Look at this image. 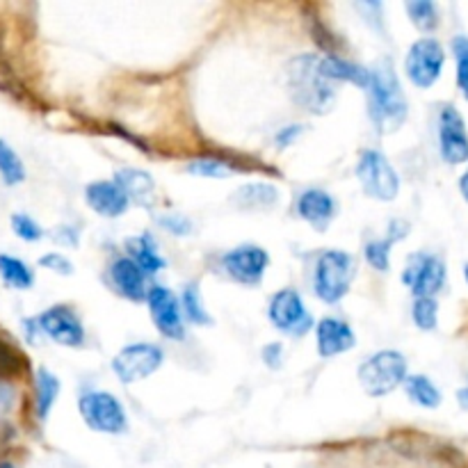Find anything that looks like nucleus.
Listing matches in <instances>:
<instances>
[{
  "label": "nucleus",
  "mask_w": 468,
  "mask_h": 468,
  "mask_svg": "<svg viewBox=\"0 0 468 468\" xmlns=\"http://www.w3.org/2000/svg\"><path fill=\"white\" fill-rule=\"evenodd\" d=\"M368 105L370 117L379 133H393L407 119V99L396 78V69L388 59L379 62L370 71Z\"/></svg>",
  "instance_id": "nucleus-1"
},
{
  "label": "nucleus",
  "mask_w": 468,
  "mask_h": 468,
  "mask_svg": "<svg viewBox=\"0 0 468 468\" xmlns=\"http://www.w3.org/2000/svg\"><path fill=\"white\" fill-rule=\"evenodd\" d=\"M288 82L302 108L323 114L334 105V90L320 73V59L315 55H300L292 59L288 67Z\"/></svg>",
  "instance_id": "nucleus-2"
},
{
  "label": "nucleus",
  "mask_w": 468,
  "mask_h": 468,
  "mask_svg": "<svg viewBox=\"0 0 468 468\" xmlns=\"http://www.w3.org/2000/svg\"><path fill=\"white\" fill-rule=\"evenodd\" d=\"M359 379L368 396H387L407 379V359L400 352H378L361 366Z\"/></svg>",
  "instance_id": "nucleus-3"
},
{
  "label": "nucleus",
  "mask_w": 468,
  "mask_h": 468,
  "mask_svg": "<svg viewBox=\"0 0 468 468\" xmlns=\"http://www.w3.org/2000/svg\"><path fill=\"white\" fill-rule=\"evenodd\" d=\"M355 272L352 256L346 251H327L315 268V292L324 302H338L347 292Z\"/></svg>",
  "instance_id": "nucleus-4"
},
{
  "label": "nucleus",
  "mask_w": 468,
  "mask_h": 468,
  "mask_svg": "<svg viewBox=\"0 0 468 468\" xmlns=\"http://www.w3.org/2000/svg\"><path fill=\"white\" fill-rule=\"evenodd\" d=\"M356 176H359L366 195L379 201H393L400 190V178H398L396 169L378 151H364L359 165H356Z\"/></svg>",
  "instance_id": "nucleus-5"
},
{
  "label": "nucleus",
  "mask_w": 468,
  "mask_h": 468,
  "mask_svg": "<svg viewBox=\"0 0 468 468\" xmlns=\"http://www.w3.org/2000/svg\"><path fill=\"white\" fill-rule=\"evenodd\" d=\"M80 414L85 423L96 432L117 434L126 428V416L117 398L110 393L94 391L80 398Z\"/></svg>",
  "instance_id": "nucleus-6"
},
{
  "label": "nucleus",
  "mask_w": 468,
  "mask_h": 468,
  "mask_svg": "<svg viewBox=\"0 0 468 468\" xmlns=\"http://www.w3.org/2000/svg\"><path fill=\"white\" fill-rule=\"evenodd\" d=\"M163 364V352L160 347L151 346V343H137V346L126 347L119 352L112 359V370L122 382L131 384L137 379L149 378L151 373L160 368Z\"/></svg>",
  "instance_id": "nucleus-7"
},
{
  "label": "nucleus",
  "mask_w": 468,
  "mask_h": 468,
  "mask_svg": "<svg viewBox=\"0 0 468 468\" xmlns=\"http://www.w3.org/2000/svg\"><path fill=\"white\" fill-rule=\"evenodd\" d=\"M443 59L446 55L437 39H419L407 55V76L419 87L434 85L441 76Z\"/></svg>",
  "instance_id": "nucleus-8"
},
{
  "label": "nucleus",
  "mask_w": 468,
  "mask_h": 468,
  "mask_svg": "<svg viewBox=\"0 0 468 468\" xmlns=\"http://www.w3.org/2000/svg\"><path fill=\"white\" fill-rule=\"evenodd\" d=\"M439 142H441V155L452 165L468 160V133L462 114L455 108H443L439 117Z\"/></svg>",
  "instance_id": "nucleus-9"
},
{
  "label": "nucleus",
  "mask_w": 468,
  "mask_h": 468,
  "mask_svg": "<svg viewBox=\"0 0 468 468\" xmlns=\"http://www.w3.org/2000/svg\"><path fill=\"white\" fill-rule=\"evenodd\" d=\"M37 324H39V329L46 336H50L55 343H59V346L76 347L80 346L82 338H85L80 320H78L76 314H73L71 309H67V306H53V309H48L46 314L39 315Z\"/></svg>",
  "instance_id": "nucleus-10"
},
{
  "label": "nucleus",
  "mask_w": 468,
  "mask_h": 468,
  "mask_svg": "<svg viewBox=\"0 0 468 468\" xmlns=\"http://www.w3.org/2000/svg\"><path fill=\"white\" fill-rule=\"evenodd\" d=\"M405 282L414 286L419 297H432L446 282V265L437 256H414L405 270Z\"/></svg>",
  "instance_id": "nucleus-11"
},
{
  "label": "nucleus",
  "mask_w": 468,
  "mask_h": 468,
  "mask_svg": "<svg viewBox=\"0 0 468 468\" xmlns=\"http://www.w3.org/2000/svg\"><path fill=\"white\" fill-rule=\"evenodd\" d=\"M270 318L282 332L304 334L311 327V315L306 314L300 295L295 291H282L270 304Z\"/></svg>",
  "instance_id": "nucleus-12"
},
{
  "label": "nucleus",
  "mask_w": 468,
  "mask_h": 468,
  "mask_svg": "<svg viewBox=\"0 0 468 468\" xmlns=\"http://www.w3.org/2000/svg\"><path fill=\"white\" fill-rule=\"evenodd\" d=\"M268 268V254L261 247H238L224 256V270L240 283H259Z\"/></svg>",
  "instance_id": "nucleus-13"
},
{
  "label": "nucleus",
  "mask_w": 468,
  "mask_h": 468,
  "mask_svg": "<svg viewBox=\"0 0 468 468\" xmlns=\"http://www.w3.org/2000/svg\"><path fill=\"white\" fill-rule=\"evenodd\" d=\"M149 306L151 318H154L155 327L169 338H183V320H181V306H178L176 297L167 291V288H151L149 291Z\"/></svg>",
  "instance_id": "nucleus-14"
},
{
  "label": "nucleus",
  "mask_w": 468,
  "mask_h": 468,
  "mask_svg": "<svg viewBox=\"0 0 468 468\" xmlns=\"http://www.w3.org/2000/svg\"><path fill=\"white\" fill-rule=\"evenodd\" d=\"M85 197L87 204H90L96 213L105 215V218H117V215H122L128 206V197L123 195V190L117 183H91V186L87 187Z\"/></svg>",
  "instance_id": "nucleus-15"
},
{
  "label": "nucleus",
  "mask_w": 468,
  "mask_h": 468,
  "mask_svg": "<svg viewBox=\"0 0 468 468\" xmlns=\"http://www.w3.org/2000/svg\"><path fill=\"white\" fill-rule=\"evenodd\" d=\"M355 346V334L346 323L336 318H324L318 324V347L323 356L341 355Z\"/></svg>",
  "instance_id": "nucleus-16"
},
{
  "label": "nucleus",
  "mask_w": 468,
  "mask_h": 468,
  "mask_svg": "<svg viewBox=\"0 0 468 468\" xmlns=\"http://www.w3.org/2000/svg\"><path fill=\"white\" fill-rule=\"evenodd\" d=\"M300 215L306 219V222L314 224L315 229H327L329 219L334 215V199L323 190H306L304 195L300 197Z\"/></svg>",
  "instance_id": "nucleus-17"
},
{
  "label": "nucleus",
  "mask_w": 468,
  "mask_h": 468,
  "mask_svg": "<svg viewBox=\"0 0 468 468\" xmlns=\"http://www.w3.org/2000/svg\"><path fill=\"white\" fill-rule=\"evenodd\" d=\"M112 274L114 286L119 288V292L131 300H144V277L146 274L133 263L131 259H119L117 263L110 270Z\"/></svg>",
  "instance_id": "nucleus-18"
},
{
  "label": "nucleus",
  "mask_w": 468,
  "mask_h": 468,
  "mask_svg": "<svg viewBox=\"0 0 468 468\" xmlns=\"http://www.w3.org/2000/svg\"><path fill=\"white\" fill-rule=\"evenodd\" d=\"M117 186L122 187L128 199L137 201V204H151V197H154L155 190L154 178L146 172H140V169H122V172H117Z\"/></svg>",
  "instance_id": "nucleus-19"
},
{
  "label": "nucleus",
  "mask_w": 468,
  "mask_h": 468,
  "mask_svg": "<svg viewBox=\"0 0 468 468\" xmlns=\"http://www.w3.org/2000/svg\"><path fill=\"white\" fill-rule=\"evenodd\" d=\"M320 73H323L327 80H334V78H336V80H350L355 82V85L368 90L370 71H366V69L356 67V64L352 62H346V59L341 58H334V55H329L327 59H320Z\"/></svg>",
  "instance_id": "nucleus-20"
},
{
  "label": "nucleus",
  "mask_w": 468,
  "mask_h": 468,
  "mask_svg": "<svg viewBox=\"0 0 468 468\" xmlns=\"http://www.w3.org/2000/svg\"><path fill=\"white\" fill-rule=\"evenodd\" d=\"M279 199V192L274 190L268 183H250V186H242L240 190L233 195V204L240 206V208H272Z\"/></svg>",
  "instance_id": "nucleus-21"
},
{
  "label": "nucleus",
  "mask_w": 468,
  "mask_h": 468,
  "mask_svg": "<svg viewBox=\"0 0 468 468\" xmlns=\"http://www.w3.org/2000/svg\"><path fill=\"white\" fill-rule=\"evenodd\" d=\"M59 393V382L53 373H48L46 368H39L35 375V405H37V416L39 420L48 419V411L53 410L55 400H58Z\"/></svg>",
  "instance_id": "nucleus-22"
},
{
  "label": "nucleus",
  "mask_w": 468,
  "mask_h": 468,
  "mask_svg": "<svg viewBox=\"0 0 468 468\" xmlns=\"http://www.w3.org/2000/svg\"><path fill=\"white\" fill-rule=\"evenodd\" d=\"M126 250L131 251L133 263H135L144 274L158 272V270L165 265V261L160 259L158 251H155V245L154 240H151V236L133 238V240L126 242Z\"/></svg>",
  "instance_id": "nucleus-23"
},
{
  "label": "nucleus",
  "mask_w": 468,
  "mask_h": 468,
  "mask_svg": "<svg viewBox=\"0 0 468 468\" xmlns=\"http://www.w3.org/2000/svg\"><path fill=\"white\" fill-rule=\"evenodd\" d=\"M0 277L12 288H30L32 282H35L30 268L23 261L7 254H0Z\"/></svg>",
  "instance_id": "nucleus-24"
},
{
  "label": "nucleus",
  "mask_w": 468,
  "mask_h": 468,
  "mask_svg": "<svg viewBox=\"0 0 468 468\" xmlns=\"http://www.w3.org/2000/svg\"><path fill=\"white\" fill-rule=\"evenodd\" d=\"M405 387L411 400L419 402V405L430 407V410H432V407H439V402H441V393H439L437 387H434L428 378H423V375H414V378H410Z\"/></svg>",
  "instance_id": "nucleus-25"
},
{
  "label": "nucleus",
  "mask_w": 468,
  "mask_h": 468,
  "mask_svg": "<svg viewBox=\"0 0 468 468\" xmlns=\"http://www.w3.org/2000/svg\"><path fill=\"white\" fill-rule=\"evenodd\" d=\"M0 176H3V181L7 186H16V183H21L26 178V169H23L21 158L3 140H0Z\"/></svg>",
  "instance_id": "nucleus-26"
},
{
  "label": "nucleus",
  "mask_w": 468,
  "mask_h": 468,
  "mask_svg": "<svg viewBox=\"0 0 468 468\" xmlns=\"http://www.w3.org/2000/svg\"><path fill=\"white\" fill-rule=\"evenodd\" d=\"M398 227L400 224H393L391 227V236H388V240H379V242H370L368 247H366V259H368V263L373 265L375 270H388V250H391L393 240L398 238Z\"/></svg>",
  "instance_id": "nucleus-27"
},
{
  "label": "nucleus",
  "mask_w": 468,
  "mask_h": 468,
  "mask_svg": "<svg viewBox=\"0 0 468 468\" xmlns=\"http://www.w3.org/2000/svg\"><path fill=\"white\" fill-rule=\"evenodd\" d=\"M407 9H410L411 21H414L420 30H432V27H437L439 14L434 3H430V0H414V3L407 5Z\"/></svg>",
  "instance_id": "nucleus-28"
},
{
  "label": "nucleus",
  "mask_w": 468,
  "mask_h": 468,
  "mask_svg": "<svg viewBox=\"0 0 468 468\" xmlns=\"http://www.w3.org/2000/svg\"><path fill=\"white\" fill-rule=\"evenodd\" d=\"M437 302L432 297H419L414 304V323L425 332H432L437 327Z\"/></svg>",
  "instance_id": "nucleus-29"
},
{
  "label": "nucleus",
  "mask_w": 468,
  "mask_h": 468,
  "mask_svg": "<svg viewBox=\"0 0 468 468\" xmlns=\"http://www.w3.org/2000/svg\"><path fill=\"white\" fill-rule=\"evenodd\" d=\"M23 356L12 346L0 341V378H14L23 370Z\"/></svg>",
  "instance_id": "nucleus-30"
},
{
  "label": "nucleus",
  "mask_w": 468,
  "mask_h": 468,
  "mask_svg": "<svg viewBox=\"0 0 468 468\" xmlns=\"http://www.w3.org/2000/svg\"><path fill=\"white\" fill-rule=\"evenodd\" d=\"M452 48L457 55V82H460V90L464 91L468 99V39L466 37H457L452 41Z\"/></svg>",
  "instance_id": "nucleus-31"
},
{
  "label": "nucleus",
  "mask_w": 468,
  "mask_h": 468,
  "mask_svg": "<svg viewBox=\"0 0 468 468\" xmlns=\"http://www.w3.org/2000/svg\"><path fill=\"white\" fill-rule=\"evenodd\" d=\"M12 229L14 233L26 242H37L41 238L39 224H37L32 218H27V215H21V213L12 215Z\"/></svg>",
  "instance_id": "nucleus-32"
},
{
  "label": "nucleus",
  "mask_w": 468,
  "mask_h": 468,
  "mask_svg": "<svg viewBox=\"0 0 468 468\" xmlns=\"http://www.w3.org/2000/svg\"><path fill=\"white\" fill-rule=\"evenodd\" d=\"M183 309L187 311L190 320H195V323H199V324L210 323L208 314H206L204 306H201L199 292H197L195 286H187L186 292H183Z\"/></svg>",
  "instance_id": "nucleus-33"
},
{
  "label": "nucleus",
  "mask_w": 468,
  "mask_h": 468,
  "mask_svg": "<svg viewBox=\"0 0 468 468\" xmlns=\"http://www.w3.org/2000/svg\"><path fill=\"white\" fill-rule=\"evenodd\" d=\"M190 172L199 174V176H227L229 167L219 163V160L201 158V160H192Z\"/></svg>",
  "instance_id": "nucleus-34"
},
{
  "label": "nucleus",
  "mask_w": 468,
  "mask_h": 468,
  "mask_svg": "<svg viewBox=\"0 0 468 468\" xmlns=\"http://www.w3.org/2000/svg\"><path fill=\"white\" fill-rule=\"evenodd\" d=\"M39 265H41V268H48V270H53V272H59V274H71L73 272V265L59 254H46L44 259L39 261Z\"/></svg>",
  "instance_id": "nucleus-35"
},
{
  "label": "nucleus",
  "mask_w": 468,
  "mask_h": 468,
  "mask_svg": "<svg viewBox=\"0 0 468 468\" xmlns=\"http://www.w3.org/2000/svg\"><path fill=\"white\" fill-rule=\"evenodd\" d=\"M160 224H163L165 229H169L172 233H176V236H183V233L190 231V222L183 218H174V215H165V218H160Z\"/></svg>",
  "instance_id": "nucleus-36"
},
{
  "label": "nucleus",
  "mask_w": 468,
  "mask_h": 468,
  "mask_svg": "<svg viewBox=\"0 0 468 468\" xmlns=\"http://www.w3.org/2000/svg\"><path fill=\"white\" fill-rule=\"evenodd\" d=\"M279 356H282V346H277V343H274V346H268L265 347V352H263V359L268 361L270 366H274V368H277L279 366Z\"/></svg>",
  "instance_id": "nucleus-37"
},
{
  "label": "nucleus",
  "mask_w": 468,
  "mask_h": 468,
  "mask_svg": "<svg viewBox=\"0 0 468 468\" xmlns=\"http://www.w3.org/2000/svg\"><path fill=\"white\" fill-rule=\"evenodd\" d=\"M12 398H14L12 387H7V384L0 382V407H9V405H12Z\"/></svg>",
  "instance_id": "nucleus-38"
},
{
  "label": "nucleus",
  "mask_w": 468,
  "mask_h": 468,
  "mask_svg": "<svg viewBox=\"0 0 468 468\" xmlns=\"http://www.w3.org/2000/svg\"><path fill=\"white\" fill-rule=\"evenodd\" d=\"M297 133H300V126H292V131H283L282 135H279V142H282V144H283V142H286V140H292V137H295Z\"/></svg>",
  "instance_id": "nucleus-39"
},
{
  "label": "nucleus",
  "mask_w": 468,
  "mask_h": 468,
  "mask_svg": "<svg viewBox=\"0 0 468 468\" xmlns=\"http://www.w3.org/2000/svg\"><path fill=\"white\" fill-rule=\"evenodd\" d=\"M460 190H462V195H464L466 201H468V169H466L464 176L460 178Z\"/></svg>",
  "instance_id": "nucleus-40"
},
{
  "label": "nucleus",
  "mask_w": 468,
  "mask_h": 468,
  "mask_svg": "<svg viewBox=\"0 0 468 468\" xmlns=\"http://www.w3.org/2000/svg\"><path fill=\"white\" fill-rule=\"evenodd\" d=\"M460 402L464 407H468V388H464V391H460Z\"/></svg>",
  "instance_id": "nucleus-41"
},
{
  "label": "nucleus",
  "mask_w": 468,
  "mask_h": 468,
  "mask_svg": "<svg viewBox=\"0 0 468 468\" xmlns=\"http://www.w3.org/2000/svg\"><path fill=\"white\" fill-rule=\"evenodd\" d=\"M0 468H14V466L9 464V462H3V464H0Z\"/></svg>",
  "instance_id": "nucleus-42"
},
{
  "label": "nucleus",
  "mask_w": 468,
  "mask_h": 468,
  "mask_svg": "<svg viewBox=\"0 0 468 468\" xmlns=\"http://www.w3.org/2000/svg\"><path fill=\"white\" fill-rule=\"evenodd\" d=\"M466 282H468V265H466Z\"/></svg>",
  "instance_id": "nucleus-43"
}]
</instances>
